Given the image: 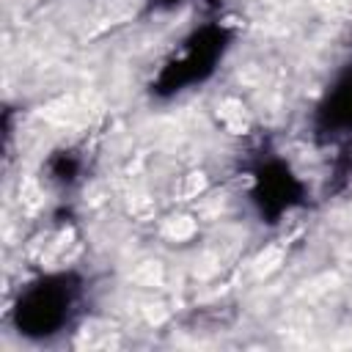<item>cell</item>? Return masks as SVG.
<instances>
[{
    "label": "cell",
    "mask_w": 352,
    "mask_h": 352,
    "mask_svg": "<svg viewBox=\"0 0 352 352\" xmlns=\"http://www.w3.org/2000/svg\"><path fill=\"white\" fill-rule=\"evenodd\" d=\"M85 275L77 270H52L25 280L8 308L14 333L33 344L63 336L85 302Z\"/></svg>",
    "instance_id": "obj_1"
},
{
    "label": "cell",
    "mask_w": 352,
    "mask_h": 352,
    "mask_svg": "<svg viewBox=\"0 0 352 352\" xmlns=\"http://www.w3.org/2000/svg\"><path fill=\"white\" fill-rule=\"evenodd\" d=\"M234 33L220 19H209L187 33L182 47L160 66L148 91L154 99H173L195 85H204L217 66L223 63L226 52L231 50Z\"/></svg>",
    "instance_id": "obj_2"
},
{
    "label": "cell",
    "mask_w": 352,
    "mask_h": 352,
    "mask_svg": "<svg viewBox=\"0 0 352 352\" xmlns=\"http://www.w3.org/2000/svg\"><path fill=\"white\" fill-rule=\"evenodd\" d=\"M308 184L278 154H264L250 168L248 204L267 226H278L286 214L308 206Z\"/></svg>",
    "instance_id": "obj_3"
},
{
    "label": "cell",
    "mask_w": 352,
    "mask_h": 352,
    "mask_svg": "<svg viewBox=\"0 0 352 352\" xmlns=\"http://www.w3.org/2000/svg\"><path fill=\"white\" fill-rule=\"evenodd\" d=\"M311 132L319 143L352 140V60H346L333 74L316 99L311 113Z\"/></svg>",
    "instance_id": "obj_4"
},
{
    "label": "cell",
    "mask_w": 352,
    "mask_h": 352,
    "mask_svg": "<svg viewBox=\"0 0 352 352\" xmlns=\"http://www.w3.org/2000/svg\"><path fill=\"white\" fill-rule=\"evenodd\" d=\"M85 162L74 148H55L47 160H44V176L58 184V187H74L82 179Z\"/></svg>",
    "instance_id": "obj_5"
},
{
    "label": "cell",
    "mask_w": 352,
    "mask_h": 352,
    "mask_svg": "<svg viewBox=\"0 0 352 352\" xmlns=\"http://www.w3.org/2000/svg\"><path fill=\"white\" fill-rule=\"evenodd\" d=\"M184 3L187 0H146V6L154 8V11H173L179 6H184Z\"/></svg>",
    "instance_id": "obj_6"
}]
</instances>
